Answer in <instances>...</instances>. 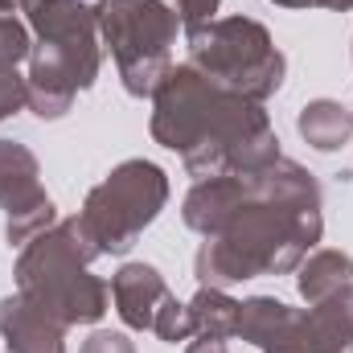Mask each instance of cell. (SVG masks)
<instances>
[{"instance_id":"7a4b0ae2","label":"cell","mask_w":353,"mask_h":353,"mask_svg":"<svg viewBox=\"0 0 353 353\" xmlns=\"http://www.w3.org/2000/svg\"><path fill=\"white\" fill-rule=\"evenodd\" d=\"M152 140L181 157L189 176L259 173L279 161V136L263 103L214 87L189 62L173 66L152 94Z\"/></svg>"},{"instance_id":"2e32d148","label":"cell","mask_w":353,"mask_h":353,"mask_svg":"<svg viewBox=\"0 0 353 353\" xmlns=\"http://www.w3.org/2000/svg\"><path fill=\"white\" fill-rule=\"evenodd\" d=\"M33 50V29L21 17V8H0V70L25 62Z\"/></svg>"},{"instance_id":"8fae6325","label":"cell","mask_w":353,"mask_h":353,"mask_svg":"<svg viewBox=\"0 0 353 353\" xmlns=\"http://www.w3.org/2000/svg\"><path fill=\"white\" fill-rule=\"evenodd\" d=\"M0 341L8 353H66V325L17 292L0 300Z\"/></svg>"},{"instance_id":"9a60e30c","label":"cell","mask_w":353,"mask_h":353,"mask_svg":"<svg viewBox=\"0 0 353 353\" xmlns=\"http://www.w3.org/2000/svg\"><path fill=\"white\" fill-rule=\"evenodd\" d=\"M288 316H292V304H283L275 296H251L239 308V333L234 337H243L247 345L263 350L267 341H275V333L288 325Z\"/></svg>"},{"instance_id":"9c48e42d","label":"cell","mask_w":353,"mask_h":353,"mask_svg":"<svg viewBox=\"0 0 353 353\" xmlns=\"http://www.w3.org/2000/svg\"><path fill=\"white\" fill-rule=\"evenodd\" d=\"M263 353H353V283L325 304L292 308L288 325Z\"/></svg>"},{"instance_id":"603a6c76","label":"cell","mask_w":353,"mask_h":353,"mask_svg":"<svg viewBox=\"0 0 353 353\" xmlns=\"http://www.w3.org/2000/svg\"><path fill=\"white\" fill-rule=\"evenodd\" d=\"M271 4H283V8H308V4H316V0H271Z\"/></svg>"},{"instance_id":"6da1fadb","label":"cell","mask_w":353,"mask_h":353,"mask_svg":"<svg viewBox=\"0 0 353 353\" xmlns=\"http://www.w3.org/2000/svg\"><path fill=\"white\" fill-rule=\"evenodd\" d=\"M181 218L205 243L193 255L201 288H230L259 275H288L321 243V181L279 157L259 173L201 176Z\"/></svg>"},{"instance_id":"8992f818","label":"cell","mask_w":353,"mask_h":353,"mask_svg":"<svg viewBox=\"0 0 353 353\" xmlns=\"http://www.w3.org/2000/svg\"><path fill=\"white\" fill-rule=\"evenodd\" d=\"M94 21L123 90L132 99H152L173 70L176 8L169 0H94Z\"/></svg>"},{"instance_id":"7402d4cb","label":"cell","mask_w":353,"mask_h":353,"mask_svg":"<svg viewBox=\"0 0 353 353\" xmlns=\"http://www.w3.org/2000/svg\"><path fill=\"white\" fill-rule=\"evenodd\" d=\"M321 8H333V12H350L353 8V0H316Z\"/></svg>"},{"instance_id":"44dd1931","label":"cell","mask_w":353,"mask_h":353,"mask_svg":"<svg viewBox=\"0 0 353 353\" xmlns=\"http://www.w3.org/2000/svg\"><path fill=\"white\" fill-rule=\"evenodd\" d=\"M185 353H226V341H218V337H189Z\"/></svg>"},{"instance_id":"e0dca14e","label":"cell","mask_w":353,"mask_h":353,"mask_svg":"<svg viewBox=\"0 0 353 353\" xmlns=\"http://www.w3.org/2000/svg\"><path fill=\"white\" fill-rule=\"evenodd\" d=\"M152 333H157L161 341H169V345H176V341H189V337H193V325H189V308H185L176 296L169 300V304H165V308H161V316H157Z\"/></svg>"},{"instance_id":"ba28073f","label":"cell","mask_w":353,"mask_h":353,"mask_svg":"<svg viewBox=\"0 0 353 353\" xmlns=\"http://www.w3.org/2000/svg\"><path fill=\"white\" fill-rule=\"evenodd\" d=\"M0 210L8 218L4 239L12 247L33 243L37 234H46L58 222V210L41 185L37 157L17 140H0Z\"/></svg>"},{"instance_id":"3957f363","label":"cell","mask_w":353,"mask_h":353,"mask_svg":"<svg viewBox=\"0 0 353 353\" xmlns=\"http://www.w3.org/2000/svg\"><path fill=\"white\" fill-rule=\"evenodd\" d=\"M21 17L33 29L29 50V111L37 119H62L79 90H90L103 70V37L87 0H21Z\"/></svg>"},{"instance_id":"ffe728a7","label":"cell","mask_w":353,"mask_h":353,"mask_svg":"<svg viewBox=\"0 0 353 353\" xmlns=\"http://www.w3.org/2000/svg\"><path fill=\"white\" fill-rule=\"evenodd\" d=\"M169 4L176 8V21H181L185 29H197V25L214 21V12H218L222 0H169Z\"/></svg>"},{"instance_id":"7c38bea8","label":"cell","mask_w":353,"mask_h":353,"mask_svg":"<svg viewBox=\"0 0 353 353\" xmlns=\"http://www.w3.org/2000/svg\"><path fill=\"white\" fill-rule=\"evenodd\" d=\"M296 132L304 136L308 148L316 152H337L353 140V107L337 99H312L296 115Z\"/></svg>"},{"instance_id":"30bf717a","label":"cell","mask_w":353,"mask_h":353,"mask_svg":"<svg viewBox=\"0 0 353 353\" xmlns=\"http://www.w3.org/2000/svg\"><path fill=\"white\" fill-rule=\"evenodd\" d=\"M111 300H115V312L128 329L152 333V325H157L161 308L173 300V292L152 263H123L111 275Z\"/></svg>"},{"instance_id":"ac0fdd59","label":"cell","mask_w":353,"mask_h":353,"mask_svg":"<svg viewBox=\"0 0 353 353\" xmlns=\"http://www.w3.org/2000/svg\"><path fill=\"white\" fill-rule=\"evenodd\" d=\"M25 107H29V87H25V79L17 74V66L0 70V123L12 119V115H21Z\"/></svg>"},{"instance_id":"d6986e66","label":"cell","mask_w":353,"mask_h":353,"mask_svg":"<svg viewBox=\"0 0 353 353\" xmlns=\"http://www.w3.org/2000/svg\"><path fill=\"white\" fill-rule=\"evenodd\" d=\"M79 353H136V345H132V337H128V333L94 329L87 341H83V350H79Z\"/></svg>"},{"instance_id":"277c9868","label":"cell","mask_w":353,"mask_h":353,"mask_svg":"<svg viewBox=\"0 0 353 353\" xmlns=\"http://www.w3.org/2000/svg\"><path fill=\"white\" fill-rule=\"evenodd\" d=\"M99 259V247L83 230L79 214L54 222L46 234L21 247L17 259V292L70 325H94L107 312L111 283L90 275V263Z\"/></svg>"},{"instance_id":"5b68a950","label":"cell","mask_w":353,"mask_h":353,"mask_svg":"<svg viewBox=\"0 0 353 353\" xmlns=\"http://www.w3.org/2000/svg\"><path fill=\"white\" fill-rule=\"evenodd\" d=\"M189 46V66L205 74L214 87L234 90L243 99L267 103L275 90L283 87L288 58L271 41L267 25L251 17H214L197 29H185Z\"/></svg>"},{"instance_id":"52a82bcc","label":"cell","mask_w":353,"mask_h":353,"mask_svg":"<svg viewBox=\"0 0 353 353\" xmlns=\"http://www.w3.org/2000/svg\"><path fill=\"white\" fill-rule=\"evenodd\" d=\"M169 205V176L152 161H123L87 193L79 222L99 255H128Z\"/></svg>"},{"instance_id":"5bb4252c","label":"cell","mask_w":353,"mask_h":353,"mask_svg":"<svg viewBox=\"0 0 353 353\" xmlns=\"http://www.w3.org/2000/svg\"><path fill=\"white\" fill-rule=\"evenodd\" d=\"M189 308V325H193V337H234L239 333V300L226 296L222 288H197V296L185 304Z\"/></svg>"},{"instance_id":"4fadbf2b","label":"cell","mask_w":353,"mask_h":353,"mask_svg":"<svg viewBox=\"0 0 353 353\" xmlns=\"http://www.w3.org/2000/svg\"><path fill=\"white\" fill-rule=\"evenodd\" d=\"M296 271H300L296 288H300V296H304L308 308L333 300L341 288L353 283V259L345 251H312V255H304V263L296 267Z\"/></svg>"}]
</instances>
